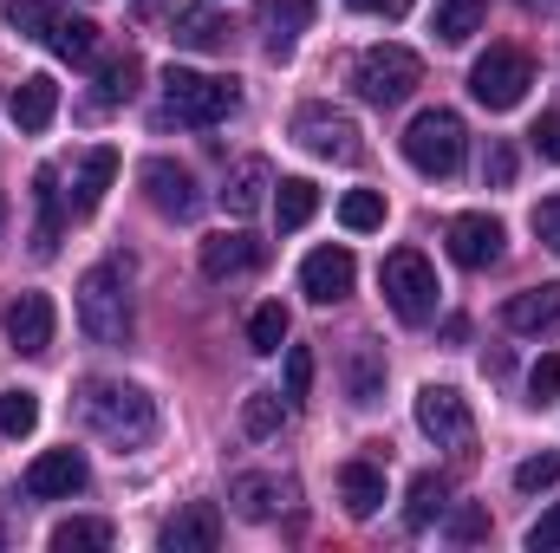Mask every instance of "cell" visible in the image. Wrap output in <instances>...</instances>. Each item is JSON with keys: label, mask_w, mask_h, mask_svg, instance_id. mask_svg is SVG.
<instances>
[{"label": "cell", "mask_w": 560, "mask_h": 553, "mask_svg": "<svg viewBox=\"0 0 560 553\" xmlns=\"http://www.w3.org/2000/svg\"><path fill=\"white\" fill-rule=\"evenodd\" d=\"M450 255H456V268H495L502 261V222L495 215H456L450 222Z\"/></svg>", "instance_id": "9a60e30c"}, {"label": "cell", "mask_w": 560, "mask_h": 553, "mask_svg": "<svg viewBox=\"0 0 560 553\" xmlns=\"http://www.w3.org/2000/svg\"><path fill=\"white\" fill-rule=\"evenodd\" d=\"M502 326H509V332H522V339H555V332H560V280L515 293V299L502 306Z\"/></svg>", "instance_id": "4fadbf2b"}, {"label": "cell", "mask_w": 560, "mask_h": 553, "mask_svg": "<svg viewBox=\"0 0 560 553\" xmlns=\"http://www.w3.org/2000/svg\"><path fill=\"white\" fill-rule=\"evenodd\" d=\"M560 482V456H528L522 469H515V489L522 495H541V489H555Z\"/></svg>", "instance_id": "74e56055"}, {"label": "cell", "mask_w": 560, "mask_h": 553, "mask_svg": "<svg viewBox=\"0 0 560 553\" xmlns=\"http://www.w3.org/2000/svg\"><path fill=\"white\" fill-rule=\"evenodd\" d=\"M555 391H560V358L548 352V358L528 372V398H535V404H555Z\"/></svg>", "instance_id": "ab89813d"}, {"label": "cell", "mask_w": 560, "mask_h": 553, "mask_svg": "<svg viewBox=\"0 0 560 553\" xmlns=\"http://www.w3.org/2000/svg\"><path fill=\"white\" fill-rule=\"evenodd\" d=\"M359 13H385V20H405L411 13V0H352Z\"/></svg>", "instance_id": "bcb514c9"}, {"label": "cell", "mask_w": 560, "mask_h": 553, "mask_svg": "<svg viewBox=\"0 0 560 553\" xmlns=\"http://www.w3.org/2000/svg\"><path fill=\"white\" fill-rule=\"evenodd\" d=\"M79 416H85L92 436H105V443H118V449H138V443L156 436V404H150V391L118 385V378H85V385H79Z\"/></svg>", "instance_id": "6da1fadb"}, {"label": "cell", "mask_w": 560, "mask_h": 553, "mask_svg": "<svg viewBox=\"0 0 560 553\" xmlns=\"http://www.w3.org/2000/svg\"><path fill=\"white\" fill-rule=\"evenodd\" d=\"M112 548V521H92V515H72L52 528V553H105Z\"/></svg>", "instance_id": "83f0119b"}, {"label": "cell", "mask_w": 560, "mask_h": 553, "mask_svg": "<svg viewBox=\"0 0 560 553\" xmlns=\"http://www.w3.org/2000/svg\"><path fill=\"white\" fill-rule=\"evenodd\" d=\"M229 495H235V508H242L248 521H268L280 502H287V489H280L275 475H235V482H229Z\"/></svg>", "instance_id": "484cf974"}, {"label": "cell", "mask_w": 560, "mask_h": 553, "mask_svg": "<svg viewBox=\"0 0 560 553\" xmlns=\"http://www.w3.org/2000/svg\"><path fill=\"white\" fill-rule=\"evenodd\" d=\"M156 541H163V553H215L222 548V508L215 502H189Z\"/></svg>", "instance_id": "5bb4252c"}, {"label": "cell", "mask_w": 560, "mask_h": 553, "mask_svg": "<svg viewBox=\"0 0 560 553\" xmlns=\"http://www.w3.org/2000/svg\"><path fill=\"white\" fill-rule=\"evenodd\" d=\"M46 46H52L59 59H72V66H92V59H98V26H92V20H59Z\"/></svg>", "instance_id": "4dcf8cb0"}, {"label": "cell", "mask_w": 560, "mask_h": 553, "mask_svg": "<svg viewBox=\"0 0 560 553\" xmlns=\"http://www.w3.org/2000/svg\"><path fill=\"white\" fill-rule=\"evenodd\" d=\"M255 20H261V46H268V59H287V52L300 46V33L313 26V0H261Z\"/></svg>", "instance_id": "2e32d148"}, {"label": "cell", "mask_w": 560, "mask_h": 553, "mask_svg": "<svg viewBox=\"0 0 560 553\" xmlns=\"http://www.w3.org/2000/svg\"><path fill=\"white\" fill-rule=\"evenodd\" d=\"M535 235L548 242L560 255V196H548V202H535Z\"/></svg>", "instance_id": "b9f144b4"}, {"label": "cell", "mask_w": 560, "mask_h": 553, "mask_svg": "<svg viewBox=\"0 0 560 553\" xmlns=\"http://www.w3.org/2000/svg\"><path fill=\"white\" fill-rule=\"evenodd\" d=\"M138 7H143V13H156V7H163V0H138Z\"/></svg>", "instance_id": "7dc6e473"}, {"label": "cell", "mask_w": 560, "mask_h": 553, "mask_svg": "<svg viewBox=\"0 0 560 553\" xmlns=\"http://www.w3.org/2000/svg\"><path fill=\"white\" fill-rule=\"evenodd\" d=\"M352 85H359L365 105H385L392 111V105H405L423 85V59L411 46H365L359 66H352Z\"/></svg>", "instance_id": "277c9868"}, {"label": "cell", "mask_w": 560, "mask_h": 553, "mask_svg": "<svg viewBox=\"0 0 560 553\" xmlns=\"http://www.w3.org/2000/svg\"><path fill=\"white\" fill-rule=\"evenodd\" d=\"M235 105H242V85H235V79H209V72H189V66H170V72H163V111H170L176 125L209 131V125H222Z\"/></svg>", "instance_id": "3957f363"}, {"label": "cell", "mask_w": 560, "mask_h": 553, "mask_svg": "<svg viewBox=\"0 0 560 553\" xmlns=\"http://www.w3.org/2000/svg\"><path fill=\"white\" fill-rule=\"evenodd\" d=\"M346 398H352L359 411H372V404L385 398V352L365 345V339L346 352Z\"/></svg>", "instance_id": "603a6c76"}, {"label": "cell", "mask_w": 560, "mask_h": 553, "mask_svg": "<svg viewBox=\"0 0 560 553\" xmlns=\"http://www.w3.org/2000/svg\"><path fill=\"white\" fill-rule=\"evenodd\" d=\"M313 209H319V189L306 183V176H287L275 189V215H280V228H306L313 222Z\"/></svg>", "instance_id": "f546056e"}, {"label": "cell", "mask_w": 560, "mask_h": 553, "mask_svg": "<svg viewBox=\"0 0 560 553\" xmlns=\"http://www.w3.org/2000/svg\"><path fill=\"white\" fill-rule=\"evenodd\" d=\"M528 548H535V553H555L560 548V502L535 521V528H528Z\"/></svg>", "instance_id": "7bdbcfd3"}, {"label": "cell", "mask_w": 560, "mask_h": 553, "mask_svg": "<svg viewBox=\"0 0 560 553\" xmlns=\"http://www.w3.org/2000/svg\"><path fill=\"white\" fill-rule=\"evenodd\" d=\"M7 111H13V125L33 138V131H46V125H52V111H59V85H52L46 72H33V79H20V92H13V105H7Z\"/></svg>", "instance_id": "cb8c5ba5"}, {"label": "cell", "mask_w": 560, "mask_h": 553, "mask_svg": "<svg viewBox=\"0 0 560 553\" xmlns=\"http://www.w3.org/2000/svg\"><path fill=\"white\" fill-rule=\"evenodd\" d=\"M7 339H13V352L39 358V352L52 345V299H46V293H20V299L7 306Z\"/></svg>", "instance_id": "ac0fdd59"}, {"label": "cell", "mask_w": 560, "mask_h": 553, "mask_svg": "<svg viewBox=\"0 0 560 553\" xmlns=\"http://www.w3.org/2000/svg\"><path fill=\"white\" fill-rule=\"evenodd\" d=\"M7 26H13L20 39H52L59 0H7Z\"/></svg>", "instance_id": "1f68e13d"}, {"label": "cell", "mask_w": 560, "mask_h": 553, "mask_svg": "<svg viewBox=\"0 0 560 553\" xmlns=\"http://www.w3.org/2000/svg\"><path fill=\"white\" fill-rule=\"evenodd\" d=\"M268 189H275V163H268V156H242V163L229 169V183H222V209H229V215H255V209L268 202Z\"/></svg>", "instance_id": "ffe728a7"}, {"label": "cell", "mask_w": 560, "mask_h": 553, "mask_svg": "<svg viewBox=\"0 0 560 553\" xmlns=\"http://www.w3.org/2000/svg\"><path fill=\"white\" fill-rule=\"evenodd\" d=\"M280 416H287V398H280V391H255V398L242 404V430H248V436H275Z\"/></svg>", "instance_id": "d590c367"}, {"label": "cell", "mask_w": 560, "mask_h": 553, "mask_svg": "<svg viewBox=\"0 0 560 553\" xmlns=\"http://www.w3.org/2000/svg\"><path fill=\"white\" fill-rule=\"evenodd\" d=\"M20 489H26L33 502L79 495V489H85V456H79V449H46V456H33V469L20 475Z\"/></svg>", "instance_id": "7c38bea8"}, {"label": "cell", "mask_w": 560, "mask_h": 553, "mask_svg": "<svg viewBox=\"0 0 560 553\" xmlns=\"http://www.w3.org/2000/svg\"><path fill=\"white\" fill-rule=\"evenodd\" d=\"M482 534H489V515H482V508L450 515V541H482Z\"/></svg>", "instance_id": "f6af8a7d"}, {"label": "cell", "mask_w": 560, "mask_h": 553, "mask_svg": "<svg viewBox=\"0 0 560 553\" xmlns=\"http://www.w3.org/2000/svg\"><path fill=\"white\" fill-rule=\"evenodd\" d=\"M261 268V242L248 228H222L202 242V274L209 280H235V274H255Z\"/></svg>", "instance_id": "e0dca14e"}, {"label": "cell", "mask_w": 560, "mask_h": 553, "mask_svg": "<svg viewBox=\"0 0 560 553\" xmlns=\"http://www.w3.org/2000/svg\"><path fill=\"white\" fill-rule=\"evenodd\" d=\"M33 209H39V222H33V248H39V255H59V228H66V189H59V169H52V163L33 176Z\"/></svg>", "instance_id": "7402d4cb"}, {"label": "cell", "mask_w": 560, "mask_h": 553, "mask_svg": "<svg viewBox=\"0 0 560 553\" xmlns=\"http://www.w3.org/2000/svg\"><path fill=\"white\" fill-rule=\"evenodd\" d=\"M339 502H346L352 521H372V515L385 508V469L365 462V456H352V462L339 469Z\"/></svg>", "instance_id": "44dd1931"}, {"label": "cell", "mask_w": 560, "mask_h": 553, "mask_svg": "<svg viewBox=\"0 0 560 553\" xmlns=\"http://www.w3.org/2000/svg\"><path fill=\"white\" fill-rule=\"evenodd\" d=\"M33 423H39L33 391H0V436H33Z\"/></svg>", "instance_id": "e575fe53"}, {"label": "cell", "mask_w": 560, "mask_h": 553, "mask_svg": "<svg viewBox=\"0 0 560 553\" xmlns=\"http://www.w3.org/2000/svg\"><path fill=\"white\" fill-rule=\"evenodd\" d=\"M112 176H118V150H85L79 156V169H72V196H66V209L72 215H92L98 202H105V189H112Z\"/></svg>", "instance_id": "d6986e66"}, {"label": "cell", "mask_w": 560, "mask_h": 553, "mask_svg": "<svg viewBox=\"0 0 560 553\" xmlns=\"http://www.w3.org/2000/svg\"><path fill=\"white\" fill-rule=\"evenodd\" d=\"M293 143L326 156V163H359L365 156V131L339 111V105H300L293 111Z\"/></svg>", "instance_id": "ba28073f"}, {"label": "cell", "mask_w": 560, "mask_h": 553, "mask_svg": "<svg viewBox=\"0 0 560 553\" xmlns=\"http://www.w3.org/2000/svg\"><path fill=\"white\" fill-rule=\"evenodd\" d=\"M443 508H450V482L423 469L418 482H411V502H405V521H411V528H430V521H436Z\"/></svg>", "instance_id": "d6a6232c"}, {"label": "cell", "mask_w": 560, "mask_h": 553, "mask_svg": "<svg viewBox=\"0 0 560 553\" xmlns=\"http://www.w3.org/2000/svg\"><path fill=\"white\" fill-rule=\"evenodd\" d=\"M176 46H189V52H222V46H229V26H222V13H209V7L183 13V20H176Z\"/></svg>", "instance_id": "f1b7e54d"}, {"label": "cell", "mask_w": 560, "mask_h": 553, "mask_svg": "<svg viewBox=\"0 0 560 553\" xmlns=\"http://www.w3.org/2000/svg\"><path fill=\"white\" fill-rule=\"evenodd\" d=\"M0 228H7V196H0Z\"/></svg>", "instance_id": "c3c4849f"}, {"label": "cell", "mask_w": 560, "mask_h": 553, "mask_svg": "<svg viewBox=\"0 0 560 553\" xmlns=\"http://www.w3.org/2000/svg\"><path fill=\"white\" fill-rule=\"evenodd\" d=\"M138 79H143L138 52L105 59V66H98V105H131V98H138Z\"/></svg>", "instance_id": "4316f807"}, {"label": "cell", "mask_w": 560, "mask_h": 553, "mask_svg": "<svg viewBox=\"0 0 560 553\" xmlns=\"http://www.w3.org/2000/svg\"><path fill=\"white\" fill-rule=\"evenodd\" d=\"M131 268L125 261H98L79 274V332L92 345H125L131 339Z\"/></svg>", "instance_id": "7a4b0ae2"}, {"label": "cell", "mask_w": 560, "mask_h": 553, "mask_svg": "<svg viewBox=\"0 0 560 553\" xmlns=\"http://www.w3.org/2000/svg\"><path fill=\"white\" fill-rule=\"evenodd\" d=\"M138 183H143V196H150V209L170 215V222H189V215L202 209V189H196V176H189L176 156H150L138 169Z\"/></svg>", "instance_id": "30bf717a"}, {"label": "cell", "mask_w": 560, "mask_h": 553, "mask_svg": "<svg viewBox=\"0 0 560 553\" xmlns=\"http://www.w3.org/2000/svg\"><path fill=\"white\" fill-rule=\"evenodd\" d=\"M418 430L436 443V449H456L469 456L476 449V416H469V398L450 391V385H423L418 391Z\"/></svg>", "instance_id": "9c48e42d"}, {"label": "cell", "mask_w": 560, "mask_h": 553, "mask_svg": "<svg viewBox=\"0 0 560 553\" xmlns=\"http://www.w3.org/2000/svg\"><path fill=\"white\" fill-rule=\"evenodd\" d=\"M463 143H469L463 118L436 105V111H418V118H411V131H405V156H411L418 176H456V169H463Z\"/></svg>", "instance_id": "5b68a950"}, {"label": "cell", "mask_w": 560, "mask_h": 553, "mask_svg": "<svg viewBox=\"0 0 560 553\" xmlns=\"http://www.w3.org/2000/svg\"><path fill=\"white\" fill-rule=\"evenodd\" d=\"M528 138H535V150H541L548 163H560V111H541V125H535Z\"/></svg>", "instance_id": "ee69618b"}, {"label": "cell", "mask_w": 560, "mask_h": 553, "mask_svg": "<svg viewBox=\"0 0 560 553\" xmlns=\"http://www.w3.org/2000/svg\"><path fill=\"white\" fill-rule=\"evenodd\" d=\"M352 280H359L352 248H313V255L300 261V286H306L313 306H339V299L352 293Z\"/></svg>", "instance_id": "8fae6325"}, {"label": "cell", "mask_w": 560, "mask_h": 553, "mask_svg": "<svg viewBox=\"0 0 560 553\" xmlns=\"http://www.w3.org/2000/svg\"><path fill=\"white\" fill-rule=\"evenodd\" d=\"M248 345H255V352H280V345H287V313H280V306H255V313H248Z\"/></svg>", "instance_id": "8d00e7d4"}, {"label": "cell", "mask_w": 560, "mask_h": 553, "mask_svg": "<svg viewBox=\"0 0 560 553\" xmlns=\"http://www.w3.org/2000/svg\"><path fill=\"white\" fill-rule=\"evenodd\" d=\"M378 286H385V306H392L405 326H423V319L436 313V268L423 261L418 248H398V255H385Z\"/></svg>", "instance_id": "52a82bcc"}, {"label": "cell", "mask_w": 560, "mask_h": 553, "mask_svg": "<svg viewBox=\"0 0 560 553\" xmlns=\"http://www.w3.org/2000/svg\"><path fill=\"white\" fill-rule=\"evenodd\" d=\"M482 183H489V189H509V183H515V150H509V143H489V163H482Z\"/></svg>", "instance_id": "60d3db41"}, {"label": "cell", "mask_w": 560, "mask_h": 553, "mask_svg": "<svg viewBox=\"0 0 560 553\" xmlns=\"http://www.w3.org/2000/svg\"><path fill=\"white\" fill-rule=\"evenodd\" d=\"M313 391V352L306 345H287V404H300Z\"/></svg>", "instance_id": "f35d334b"}, {"label": "cell", "mask_w": 560, "mask_h": 553, "mask_svg": "<svg viewBox=\"0 0 560 553\" xmlns=\"http://www.w3.org/2000/svg\"><path fill=\"white\" fill-rule=\"evenodd\" d=\"M528 85H535V59H528L522 46H489V52L469 66V92H476V105H489V111H515V105L528 98Z\"/></svg>", "instance_id": "8992f818"}, {"label": "cell", "mask_w": 560, "mask_h": 553, "mask_svg": "<svg viewBox=\"0 0 560 553\" xmlns=\"http://www.w3.org/2000/svg\"><path fill=\"white\" fill-rule=\"evenodd\" d=\"M339 222H346L352 235H372V228H385V196H378V189H352V196L339 202Z\"/></svg>", "instance_id": "836d02e7"}, {"label": "cell", "mask_w": 560, "mask_h": 553, "mask_svg": "<svg viewBox=\"0 0 560 553\" xmlns=\"http://www.w3.org/2000/svg\"><path fill=\"white\" fill-rule=\"evenodd\" d=\"M430 33H436L443 46H463V39H476V33H482V0H436V20H430Z\"/></svg>", "instance_id": "d4e9b609"}]
</instances>
